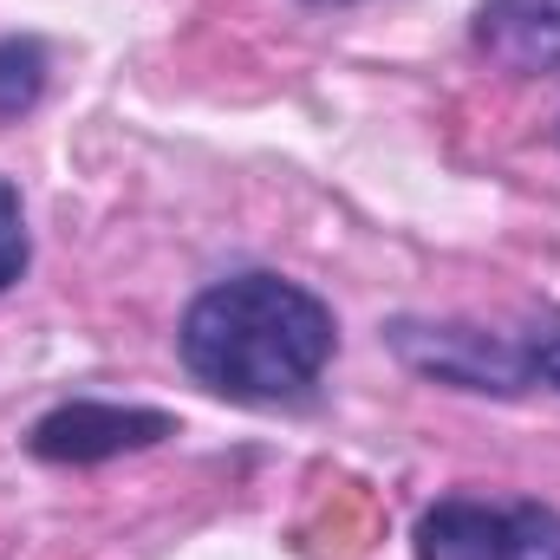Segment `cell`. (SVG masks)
Returning a JSON list of instances; mask_svg holds the SVG:
<instances>
[{
    "label": "cell",
    "mask_w": 560,
    "mask_h": 560,
    "mask_svg": "<svg viewBox=\"0 0 560 560\" xmlns=\"http://www.w3.org/2000/svg\"><path fill=\"white\" fill-rule=\"evenodd\" d=\"M176 352L189 378L209 385L215 398L275 411V405L313 398V385L339 352V319L313 287L248 268V275L209 280L189 300L176 326Z\"/></svg>",
    "instance_id": "cell-1"
},
{
    "label": "cell",
    "mask_w": 560,
    "mask_h": 560,
    "mask_svg": "<svg viewBox=\"0 0 560 560\" xmlns=\"http://www.w3.org/2000/svg\"><path fill=\"white\" fill-rule=\"evenodd\" d=\"M418 560H560V509L535 495H443L411 528Z\"/></svg>",
    "instance_id": "cell-2"
},
{
    "label": "cell",
    "mask_w": 560,
    "mask_h": 560,
    "mask_svg": "<svg viewBox=\"0 0 560 560\" xmlns=\"http://www.w3.org/2000/svg\"><path fill=\"white\" fill-rule=\"evenodd\" d=\"M392 352L436 385H456V392H495V398H522L535 385V365H528V346L502 339V332H482V326H463V319H398L392 326Z\"/></svg>",
    "instance_id": "cell-3"
},
{
    "label": "cell",
    "mask_w": 560,
    "mask_h": 560,
    "mask_svg": "<svg viewBox=\"0 0 560 560\" xmlns=\"http://www.w3.org/2000/svg\"><path fill=\"white\" fill-rule=\"evenodd\" d=\"M163 436H176V418L156 411V405L66 398V405H52L46 418H33L26 450H33L39 463H59V469H92V463L131 456V450H156Z\"/></svg>",
    "instance_id": "cell-4"
},
{
    "label": "cell",
    "mask_w": 560,
    "mask_h": 560,
    "mask_svg": "<svg viewBox=\"0 0 560 560\" xmlns=\"http://www.w3.org/2000/svg\"><path fill=\"white\" fill-rule=\"evenodd\" d=\"M476 46L502 72H560V0H482L476 7Z\"/></svg>",
    "instance_id": "cell-5"
},
{
    "label": "cell",
    "mask_w": 560,
    "mask_h": 560,
    "mask_svg": "<svg viewBox=\"0 0 560 560\" xmlns=\"http://www.w3.org/2000/svg\"><path fill=\"white\" fill-rule=\"evenodd\" d=\"M46 46L33 33H0V118H26L46 98Z\"/></svg>",
    "instance_id": "cell-6"
},
{
    "label": "cell",
    "mask_w": 560,
    "mask_h": 560,
    "mask_svg": "<svg viewBox=\"0 0 560 560\" xmlns=\"http://www.w3.org/2000/svg\"><path fill=\"white\" fill-rule=\"evenodd\" d=\"M26 261H33L26 202H20V183H13V176H0V293L26 275Z\"/></svg>",
    "instance_id": "cell-7"
},
{
    "label": "cell",
    "mask_w": 560,
    "mask_h": 560,
    "mask_svg": "<svg viewBox=\"0 0 560 560\" xmlns=\"http://www.w3.org/2000/svg\"><path fill=\"white\" fill-rule=\"evenodd\" d=\"M522 346H528V365H535V378H541V385H555V392H560V313H548V319H535V332H528Z\"/></svg>",
    "instance_id": "cell-8"
},
{
    "label": "cell",
    "mask_w": 560,
    "mask_h": 560,
    "mask_svg": "<svg viewBox=\"0 0 560 560\" xmlns=\"http://www.w3.org/2000/svg\"><path fill=\"white\" fill-rule=\"evenodd\" d=\"M313 7H352V0H313Z\"/></svg>",
    "instance_id": "cell-9"
}]
</instances>
